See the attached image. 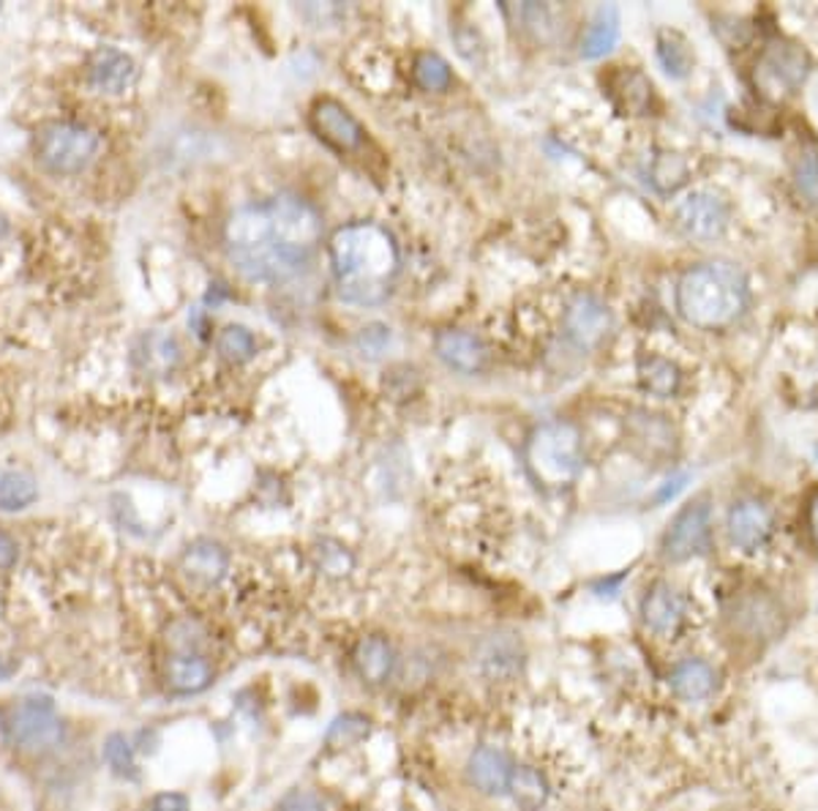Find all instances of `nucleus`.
Here are the masks:
<instances>
[{"label":"nucleus","mask_w":818,"mask_h":811,"mask_svg":"<svg viewBox=\"0 0 818 811\" xmlns=\"http://www.w3.org/2000/svg\"><path fill=\"white\" fill-rule=\"evenodd\" d=\"M322 241V217L311 202L278 194L237 208L224 228L230 263L248 282L293 280L309 265Z\"/></svg>","instance_id":"f257e3e1"},{"label":"nucleus","mask_w":818,"mask_h":811,"mask_svg":"<svg viewBox=\"0 0 818 811\" xmlns=\"http://www.w3.org/2000/svg\"><path fill=\"white\" fill-rule=\"evenodd\" d=\"M330 265L341 301L376 306L391 295L396 282V239L376 222H352L330 239Z\"/></svg>","instance_id":"f03ea898"},{"label":"nucleus","mask_w":818,"mask_h":811,"mask_svg":"<svg viewBox=\"0 0 818 811\" xmlns=\"http://www.w3.org/2000/svg\"><path fill=\"white\" fill-rule=\"evenodd\" d=\"M677 309L688 326L701 331H723L734 326L747 309L745 274L726 260L693 265L677 285Z\"/></svg>","instance_id":"7ed1b4c3"},{"label":"nucleus","mask_w":818,"mask_h":811,"mask_svg":"<svg viewBox=\"0 0 818 811\" xmlns=\"http://www.w3.org/2000/svg\"><path fill=\"white\" fill-rule=\"evenodd\" d=\"M530 478L543 489H565L584 467L582 434L567 421H549L530 434L524 449Z\"/></svg>","instance_id":"20e7f679"},{"label":"nucleus","mask_w":818,"mask_h":811,"mask_svg":"<svg viewBox=\"0 0 818 811\" xmlns=\"http://www.w3.org/2000/svg\"><path fill=\"white\" fill-rule=\"evenodd\" d=\"M102 140L77 120H52L36 135V159L52 176H77L96 159Z\"/></svg>","instance_id":"39448f33"},{"label":"nucleus","mask_w":818,"mask_h":811,"mask_svg":"<svg viewBox=\"0 0 818 811\" xmlns=\"http://www.w3.org/2000/svg\"><path fill=\"white\" fill-rule=\"evenodd\" d=\"M810 74V55L803 44L788 42V39H777V42L767 44L756 63V88L762 91L764 98H786L797 94L803 83Z\"/></svg>","instance_id":"423d86ee"},{"label":"nucleus","mask_w":818,"mask_h":811,"mask_svg":"<svg viewBox=\"0 0 818 811\" xmlns=\"http://www.w3.org/2000/svg\"><path fill=\"white\" fill-rule=\"evenodd\" d=\"M6 733L17 749L28 755L50 751L61 740L63 727L55 714V703L50 697H28L20 705H14L6 722Z\"/></svg>","instance_id":"0eeeda50"},{"label":"nucleus","mask_w":818,"mask_h":811,"mask_svg":"<svg viewBox=\"0 0 818 811\" xmlns=\"http://www.w3.org/2000/svg\"><path fill=\"white\" fill-rule=\"evenodd\" d=\"M680 230L693 241H715L726 233L731 206L723 194L712 189H699L684 194L674 208Z\"/></svg>","instance_id":"6e6552de"},{"label":"nucleus","mask_w":818,"mask_h":811,"mask_svg":"<svg viewBox=\"0 0 818 811\" xmlns=\"http://www.w3.org/2000/svg\"><path fill=\"white\" fill-rule=\"evenodd\" d=\"M712 544V512L704 501L684 506L663 536V558L671 564H684L699 558Z\"/></svg>","instance_id":"1a4fd4ad"},{"label":"nucleus","mask_w":818,"mask_h":811,"mask_svg":"<svg viewBox=\"0 0 818 811\" xmlns=\"http://www.w3.org/2000/svg\"><path fill=\"white\" fill-rule=\"evenodd\" d=\"M309 124L319 140L339 154L358 150L365 140V131L355 115L336 98H317L309 113Z\"/></svg>","instance_id":"9d476101"},{"label":"nucleus","mask_w":818,"mask_h":811,"mask_svg":"<svg viewBox=\"0 0 818 811\" xmlns=\"http://www.w3.org/2000/svg\"><path fill=\"white\" fill-rule=\"evenodd\" d=\"M726 530H729L731 544H734L736 549L753 555V552H758V549L767 547V541L773 538V530H775V519L764 503L753 501V497H745V501L731 506Z\"/></svg>","instance_id":"9b49d317"},{"label":"nucleus","mask_w":818,"mask_h":811,"mask_svg":"<svg viewBox=\"0 0 818 811\" xmlns=\"http://www.w3.org/2000/svg\"><path fill=\"white\" fill-rule=\"evenodd\" d=\"M614 326V317L608 306L595 295L584 293L573 298V304L565 312V331L571 341L582 350H592L606 339Z\"/></svg>","instance_id":"f8f14e48"},{"label":"nucleus","mask_w":818,"mask_h":811,"mask_svg":"<svg viewBox=\"0 0 818 811\" xmlns=\"http://www.w3.org/2000/svg\"><path fill=\"white\" fill-rule=\"evenodd\" d=\"M641 618L655 634L677 636L688 621V601L671 584L655 582L641 601Z\"/></svg>","instance_id":"ddd939ff"},{"label":"nucleus","mask_w":818,"mask_h":811,"mask_svg":"<svg viewBox=\"0 0 818 811\" xmlns=\"http://www.w3.org/2000/svg\"><path fill=\"white\" fill-rule=\"evenodd\" d=\"M137 63L135 57L126 55L124 50L102 48L91 55L88 61V80L96 91L109 96L126 94L137 83Z\"/></svg>","instance_id":"4468645a"},{"label":"nucleus","mask_w":818,"mask_h":811,"mask_svg":"<svg viewBox=\"0 0 818 811\" xmlns=\"http://www.w3.org/2000/svg\"><path fill=\"white\" fill-rule=\"evenodd\" d=\"M434 350H437L439 361L450 367L454 372L461 375H478L486 369L489 352L486 345L469 331H458V328H445L434 339Z\"/></svg>","instance_id":"2eb2a0df"},{"label":"nucleus","mask_w":818,"mask_h":811,"mask_svg":"<svg viewBox=\"0 0 818 811\" xmlns=\"http://www.w3.org/2000/svg\"><path fill=\"white\" fill-rule=\"evenodd\" d=\"M181 569L191 582L202 584V588H213V584H219L227 577L230 555L222 544L202 538V541L189 544V547L183 549Z\"/></svg>","instance_id":"dca6fc26"},{"label":"nucleus","mask_w":818,"mask_h":811,"mask_svg":"<svg viewBox=\"0 0 818 811\" xmlns=\"http://www.w3.org/2000/svg\"><path fill=\"white\" fill-rule=\"evenodd\" d=\"M467 776L484 796H504L510 790V776H513V762L497 746H480L469 757Z\"/></svg>","instance_id":"f3484780"},{"label":"nucleus","mask_w":818,"mask_h":811,"mask_svg":"<svg viewBox=\"0 0 818 811\" xmlns=\"http://www.w3.org/2000/svg\"><path fill=\"white\" fill-rule=\"evenodd\" d=\"M480 672L489 681H513L521 670V645L516 636L495 634L480 645Z\"/></svg>","instance_id":"a211bd4d"},{"label":"nucleus","mask_w":818,"mask_h":811,"mask_svg":"<svg viewBox=\"0 0 818 811\" xmlns=\"http://www.w3.org/2000/svg\"><path fill=\"white\" fill-rule=\"evenodd\" d=\"M352 662H355L358 675L365 683L382 686V683L391 681L393 670H396V653H393V645L385 636H365V640L358 642Z\"/></svg>","instance_id":"6ab92c4d"},{"label":"nucleus","mask_w":818,"mask_h":811,"mask_svg":"<svg viewBox=\"0 0 818 811\" xmlns=\"http://www.w3.org/2000/svg\"><path fill=\"white\" fill-rule=\"evenodd\" d=\"M608 94H612L614 107L623 115H649L652 113L655 102V88L641 72H617L614 74L612 85H608Z\"/></svg>","instance_id":"aec40b11"},{"label":"nucleus","mask_w":818,"mask_h":811,"mask_svg":"<svg viewBox=\"0 0 818 811\" xmlns=\"http://www.w3.org/2000/svg\"><path fill=\"white\" fill-rule=\"evenodd\" d=\"M167 683L176 694H200L213 683V667L200 653H178L167 662Z\"/></svg>","instance_id":"412c9836"},{"label":"nucleus","mask_w":818,"mask_h":811,"mask_svg":"<svg viewBox=\"0 0 818 811\" xmlns=\"http://www.w3.org/2000/svg\"><path fill=\"white\" fill-rule=\"evenodd\" d=\"M619 9L617 6H601L592 17L587 33L582 39V57L584 61H597V57H606L608 52L617 48L619 42Z\"/></svg>","instance_id":"4be33fe9"},{"label":"nucleus","mask_w":818,"mask_h":811,"mask_svg":"<svg viewBox=\"0 0 818 811\" xmlns=\"http://www.w3.org/2000/svg\"><path fill=\"white\" fill-rule=\"evenodd\" d=\"M715 670L701 659H684L671 672V688L684 703H699V699L710 697L715 692Z\"/></svg>","instance_id":"5701e85b"},{"label":"nucleus","mask_w":818,"mask_h":811,"mask_svg":"<svg viewBox=\"0 0 818 811\" xmlns=\"http://www.w3.org/2000/svg\"><path fill=\"white\" fill-rule=\"evenodd\" d=\"M638 382H641L644 391H649L652 397L671 399L677 397L682 386V372L674 361L660 356H644L638 361Z\"/></svg>","instance_id":"b1692460"},{"label":"nucleus","mask_w":818,"mask_h":811,"mask_svg":"<svg viewBox=\"0 0 818 811\" xmlns=\"http://www.w3.org/2000/svg\"><path fill=\"white\" fill-rule=\"evenodd\" d=\"M508 792L513 796L516 807L521 811H541L545 807V801H549L551 787L541 770L530 768V765H521V768H513Z\"/></svg>","instance_id":"393cba45"},{"label":"nucleus","mask_w":818,"mask_h":811,"mask_svg":"<svg viewBox=\"0 0 818 811\" xmlns=\"http://www.w3.org/2000/svg\"><path fill=\"white\" fill-rule=\"evenodd\" d=\"M658 61L671 80H684L695 66V55L688 39L682 33L669 31V28L658 33Z\"/></svg>","instance_id":"a878e982"},{"label":"nucleus","mask_w":818,"mask_h":811,"mask_svg":"<svg viewBox=\"0 0 818 811\" xmlns=\"http://www.w3.org/2000/svg\"><path fill=\"white\" fill-rule=\"evenodd\" d=\"M39 484L31 473L25 471H6L0 476V512L14 514L25 512L36 503Z\"/></svg>","instance_id":"bb28decb"},{"label":"nucleus","mask_w":818,"mask_h":811,"mask_svg":"<svg viewBox=\"0 0 818 811\" xmlns=\"http://www.w3.org/2000/svg\"><path fill=\"white\" fill-rule=\"evenodd\" d=\"M412 77L423 91H432V94L448 91L450 83H454L448 61L437 52H417L415 63H412Z\"/></svg>","instance_id":"cd10ccee"},{"label":"nucleus","mask_w":818,"mask_h":811,"mask_svg":"<svg viewBox=\"0 0 818 811\" xmlns=\"http://www.w3.org/2000/svg\"><path fill=\"white\" fill-rule=\"evenodd\" d=\"M219 352H222L224 361L230 364H246L257 356V339L248 331L246 326H227L222 328L216 339Z\"/></svg>","instance_id":"c85d7f7f"},{"label":"nucleus","mask_w":818,"mask_h":811,"mask_svg":"<svg viewBox=\"0 0 818 811\" xmlns=\"http://www.w3.org/2000/svg\"><path fill=\"white\" fill-rule=\"evenodd\" d=\"M371 733V724L369 718L361 716V714H344L336 718L333 724H330L328 729V744L336 746V749H341V746H355L361 744V740L369 738Z\"/></svg>","instance_id":"c756f323"},{"label":"nucleus","mask_w":818,"mask_h":811,"mask_svg":"<svg viewBox=\"0 0 818 811\" xmlns=\"http://www.w3.org/2000/svg\"><path fill=\"white\" fill-rule=\"evenodd\" d=\"M315 560L317 569L328 573V577H344V573H350L352 566H355V558H352L350 549L339 541H330V538L317 544Z\"/></svg>","instance_id":"7c9ffc66"},{"label":"nucleus","mask_w":818,"mask_h":811,"mask_svg":"<svg viewBox=\"0 0 818 811\" xmlns=\"http://www.w3.org/2000/svg\"><path fill=\"white\" fill-rule=\"evenodd\" d=\"M688 181V161L680 154H660L652 165V183L660 191H674Z\"/></svg>","instance_id":"2f4dec72"},{"label":"nucleus","mask_w":818,"mask_h":811,"mask_svg":"<svg viewBox=\"0 0 818 811\" xmlns=\"http://www.w3.org/2000/svg\"><path fill=\"white\" fill-rule=\"evenodd\" d=\"M794 183L799 194L818 208V154L816 150H803L794 161Z\"/></svg>","instance_id":"473e14b6"},{"label":"nucleus","mask_w":818,"mask_h":811,"mask_svg":"<svg viewBox=\"0 0 818 811\" xmlns=\"http://www.w3.org/2000/svg\"><path fill=\"white\" fill-rule=\"evenodd\" d=\"M104 760L109 762V768H113L118 776L137 779L135 749H131V744L124 738V735H109V740L104 744Z\"/></svg>","instance_id":"72a5a7b5"},{"label":"nucleus","mask_w":818,"mask_h":811,"mask_svg":"<svg viewBox=\"0 0 818 811\" xmlns=\"http://www.w3.org/2000/svg\"><path fill=\"white\" fill-rule=\"evenodd\" d=\"M355 345H358V350L363 352V356L376 358L380 352H385L387 345H391V328L382 326V323H371V326L361 328Z\"/></svg>","instance_id":"f704fd0d"},{"label":"nucleus","mask_w":818,"mask_h":811,"mask_svg":"<svg viewBox=\"0 0 818 811\" xmlns=\"http://www.w3.org/2000/svg\"><path fill=\"white\" fill-rule=\"evenodd\" d=\"M276 811H325V801L311 790H293L281 798Z\"/></svg>","instance_id":"c9c22d12"},{"label":"nucleus","mask_w":818,"mask_h":811,"mask_svg":"<svg viewBox=\"0 0 818 811\" xmlns=\"http://www.w3.org/2000/svg\"><path fill=\"white\" fill-rule=\"evenodd\" d=\"M150 811H189V798L181 792H161L150 803Z\"/></svg>","instance_id":"e433bc0d"},{"label":"nucleus","mask_w":818,"mask_h":811,"mask_svg":"<svg viewBox=\"0 0 818 811\" xmlns=\"http://www.w3.org/2000/svg\"><path fill=\"white\" fill-rule=\"evenodd\" d=\"M17 558H20V549H17V541L9 536V533L0 530V571L14 569Z\"/></svg>","instance_id":"4c0bfd02"},{"label":"nucleus","mask_w":818,"mask_h":811,"mask_svg":"<svg viewBox=\"0 0 818 811\" xmlns=\"http://www.w3.org/2000/svg\"><path fill=\"white\" fill-rule=\"evenodd\" d=\"M688 478H690L688 473H682V476H674L671 481H666V486H663V489L658 492V495H655V501H658V503H666V501H671V497H677V492L684 489V484H688Z\"/></svg>","instance_id":"58836bf2"},{"label":"nucleus","mask_w":818,"mask_h":811,"mask_svg":"<svg viewBox=\"0 0 818 811\" xmlns=\"http://www.w3.org/2000/svg\"><path fill=\"white\" fill-rule=\"evenodd\" d=\"M808 519H810V530H814V533H816V538H818V492H816L814 497H810Z\"/></svg>","instance_id":"ea45409f"},{"label":"nucleus","mask_w":818,"mask_h":811,"mask_svg":"<svg viewBox=\"0 0 818 811\" xmlns=\"http://www.w3.org/2000/svg\"><path fill=\"white\" fill-rule=\"evenodd\" d=\"M11 672H14V662H9V659L0 656V681H6V677H9Z\"/></svg>","instance_id":"a19ab883"},{"label":"nucleus","mask_w":818,"mask_h":811,"mask_svg":"<svg viewBox=\"0 0 818 811\" xmlns=\"http://www.w3.org/2000/svg\"><path fill=\"white\" fill-rule=\"evenodd\" d=\"M6 235H9V219H6L3 213H0V241H3Z\"/></svg>","instance_id":"79ce46f5"},{"label":"nucleus","mask_w":818,"mask_h":811,"mask_svg":"<svg viewBox=\"0 0 818 811\" xmlns=\"http://www.w3.org/2000/svg\"><path fill=\"white\" fill-rule=\"evenodd\" d=\"M816 460H818V445H816Z\"/></svg>","instance_id":"37998d69"},{"label":"nucleus","mask_w":818,"mask_h":811,"mask_svg":"<svg viewBox=\"0 0 818 811\" xmlns=\"http://www.w3.org/2000/svg\"><path fill=\"white\" fill-rule=\"evenodd\" d=\"M0 11H3V6H0Z\"/></svg>","instance_id":"c03bdc74"}]
</instances>
